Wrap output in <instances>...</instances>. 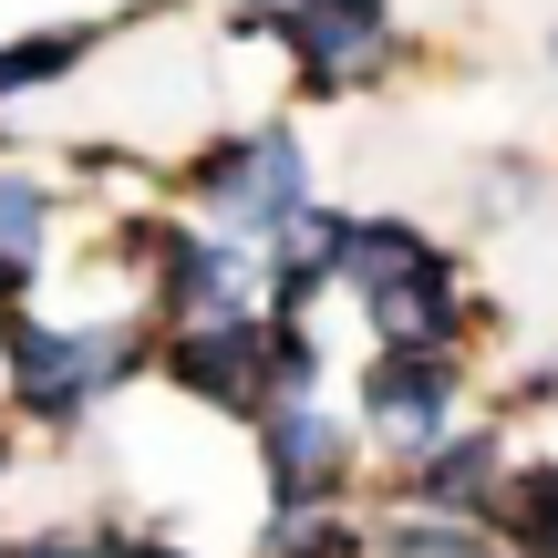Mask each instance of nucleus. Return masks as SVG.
<instances>
[{"label": "nucleus", "instance_id": "nucleus-10", "mask_svg": "<svg viewBox=\"0 0 558 558\" xmlns=\"http://www.w3.org/2000/svg\"><path fill=\"white\" fill-rule=\"evenodd\" d=\"M486 527H497V548L507 558H558V465H507V486H497V507H486Z\"/></svg>", "mask_w": 558, "mask_h": 558}, {"label": "nucleus", "instance_id": "nucleus-8", "mask_svg": "<svg viewBox=\"0 0 558 558\" xmlns=\"http://www.w3.org/2000/svg\"><path fill=\"white\" fill-rule=\"evenodd\" d=\"M507 486V435L497 424H456L445 445H424V456H403V507H424V518H486Z\"/></svg>", "mask_w": 558, "mask_h": 558}, {"label": "nucleus", "instance_id": "nucleus-5", "mask_svg": "<svg viewBox=\"0 0 558 558\" xmlns=\"http://www.w3.org/2000/svg\"><path fill=\"white\" fill-rule=\"evenodd\" d=\"M259 465H269V507H341L352 497V424L320 393H279L259 403Z\"/></svg>", "mask_w": 558, "mask_h": 558}, {"label": "nucleus", "instance_id": "nucleus-15", "mask_svg": "<svg viewBox=\"0 0 558 558\" xmlns=\"http://www.w3.org/2000/svg\"><path fill=\"white\" fill-rule=\"evenodd\" d=\"M548 62H558V41H548Z\"/></svg>", "mask_w": 558, "mask_h": 558}, {"label": "nucleus", "instance_id": "nucleus-12", "mask_svg": "<svg viewBox=\"0 0 558 558\" xmlns=\"http://www.w3.org/2000/svg\"><path fill=\"white\" fill-rule=\"evenodd\" d=\"M0 558H104V538H62V527H41V538H0Z\"/></svg>", "mask_w": 558, "mask_h": 558}, {"label": "nucleus", "instance_id": "nucleus-13", "mask_svg": "<svg viewBox=\"0 0 558 558\" xmlns=\"http://www.w3.org/2000/svg\"><path fill=\"white\" fill-rule=\"evenodd\" d=\"M104 558H197V548H166V538H114V527H104Z\"/></svg>", "mask_w": 558, "mask_h": 558}, {"label": "nucleus", "instance_id": "nucleus-6", "mask_svg": "<svg viewBox=\"0 0 558 558\" xmlns=\"http://www.w3.org/2000/svg\"><path fill=\"white\" fill-rule=\"evenodd\" d=\"M456 403H465L456 352H393V341H373V362H362V424H373L393 456L445 445L456 435Z\"/></svg>", "mask_w": 558, "mask_h": 558}, {"label": "nucleus", "instance_id": "nucleus-2", "mask_svg": "<svg viewBox=\"0 0 558 558\" xmlns=\"http://www.w3.org/2000/svg\"><path fill=\"white\" fill-rule=\"evenodd\" d=\"M186 197H197L207 218H228L239 239H269L290 207H311V156H300L290 124H259V135L197 145V166H186Z\"/></svg>", "mask_w": 558, "mask_h": 558}, {"label": "nucleus", "instance_id": "nucleus-1", "mask_svg": "<svg viewBox=\"0 0 558 558\" xmlns=\"http://www.w3.org/2000/svg\"><path fill=\"white\" fill-rule=\"evenodd\" d=\"M156 311H104V320H32L0 300V373H11V414L41 435H73L94 403H114L135 373H156Z\"/></svg>", "mask_w": 558, "mask_h": 558}, {"label": "nucleus", "instance_id": "nucleus-4", "mask_svg": "<svg viewBox=\"0 0 558 558\" xmlns=\"http://www.w3.org/2000/svg\"><path fill=\"white\" fill-rule=\"evenodd\" d=\"M269 32L311 94H352L393 62V0H290V11H269Z\"/></svg>", "mask_w": 558, "mask_h": 558}, {"label": "nucleus", "instance_id": "nucleus-11", "mask_svg": "<svg viewBox=\"0 0 558 558\" xmlns=\"http://www.w3.org/2000/svg\"><path fill=\"white\" fill-rule=\"evenodd\" d=\"M94 21H52V32H21V41H0V114H11L21 94H52L62 73H73L83 52H94Z\"/></svg>", "mask_w": 558, "mask_h": 558}, {"label": "nucleus", "instance_id": "nucleus-7", "mask_svg": "<svg viewBox=\"0 0 558 558\" xmlns=\"http://www.w3.org/2000/svg\"><path fill=\"white\" fill-rule=\"evenodd\" d=\"M362 320H373V341H393V352H456L465 331H476V311H465V279L445 248H424V259H403L393 279H373V290H352Z\"/></svg>", "mask_w": 558, "mask_h": 558}, {"label": "nucleus", "instance_id": "nucleus-3", "mask_svg": "<svg viewBox=\"0 0 558 558\" xmlns=\"http://www.w3.org/2000/svg\"><path fill=\"white\" fill-rule=\"evenodd\" d=\"M156 373L207 414H259L269 403V311L248 320H177L156 341Z\"/></svg>", "mask_w": 558, "mask_h": 558}, {"label": "nucleus", "instance_id": "nucleus-14", "mask_svg": "<svg viewBox=\"0 0 558 558\" xmlns=\"http://www.w3.org/2000/svg\"><path fill=\"white\" fill-rule=\"evenodd\" d=\"M248 11H290V0H248Z\"/></svg>", "mask_w": 558, "mask_h": 558}, {"label": "nucleus", "instance_id": "nucleus-9", "mask_svg": "<svg viewBox=\"0 0 558 558\" xmlns=\"http://www.w3.org/2000/svg\"><path fill=\"white\" fill-rule=\"evenodd\" d=\"M341 248H352V218H331V207H290V218L259 239L269 311H300V320H311V300L341 290Z\"/></svg>", "mask_w": 558, "mask_h": 558}]
</instances>
